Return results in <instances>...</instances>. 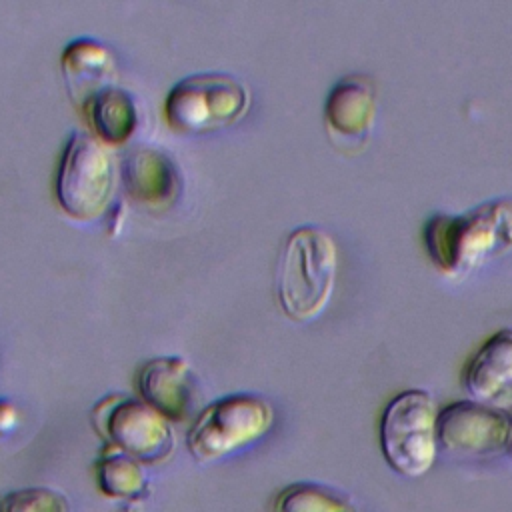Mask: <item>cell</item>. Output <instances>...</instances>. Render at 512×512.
<instances>
[{
  "instance_id": "obj_1",
  "label": "cell",
  "mask_w": 512,
  "mask_h": 512,
  "mask_svg": "<svg viewBox=\"0 0 512 512\" xmlns=\"http://www.w3.org/2000/svg\"><path fill=\"white\" fill-rule=\"evenodd\" d=\"M430 262L464 278L512 252V198L482 202L462 214H436L422 230Z\"/></svg>"
},
{
  "instance_id": "obj_2",
  "label": "cell",
  "mask_w": 512,
  "mask_h": 512,
  "mask_svg": "<svg viewBox=\"0 0 512 512\" xmlns=\"http://www.w3.org/2000/svg\"><path fill=\"white\" fill-rule=\"evenodd\" d=\"M338 248L320 226L304 224L284 238L274 272V292L282 312L308 322L320 316L334 292Z\"/></svg>"
},
{
  "instance_id": "obj_3",
  "label": "cell",
  "mask_w": 512,
  "mask_h": 512,
  "mask_svg": "<svg viewBox=\"0 0 512 512\" xmlns=\"http://www.w3.org/2000/svg\"><path fill=\"white\" fill-rule=\"evenodd\" d=\"M438 406L430 392L396 394L380 418V448L388 466L406 476H424L438 456Z\"/></svg>"
},
{
  "instance_id": "obj_4",
  "label": "cell",
  "mask_w": 512,
  "mask_h": 512,
  "mask_svg": "<svg viewBox=\"0 0 512 512\" xmlns=\"http://www.w3.org/2000/svg\"><path fill=\"white\" fill-rule=\"evenodd\" d=\"M248 108V86L224 72L190 74L178 80L164 100L166 122L182 134H206L228 128Z\"/></svg>"
},
{
  "instance_id": "obj_5",
  "label": "cell",
  "mask_w": 512,
  "mask_h": 512,
  "mask_svg": "<svg viewBox=\"0 0 512 512\" xmlns=\"http://www.w3.org/2000/svg\"><path fill=\"white\" fill-rule=\"evenodd\" d=\"M272 404L256 394H230L204 406L186 434L188 452L198 462L220 460L268 434Z\"/></svg>"
},
{
  "instance_id": "obj_6",
  "label": "cell",
  "mask_w": 512,
  "mask_h": 512,
  "mask_svg": "<svg viewBox=\"0 0 512 512\" xmlns=\"http://www.w3.org/2000/svg\"><path fill=\"white\" fill-rule=\"evenodd\" d=\"M114 188L116 166L108 148L90 134H70L56 170V200L64 214L80 222L100 218Z\"/></svg>"
},
{
  "instance_id": "obj_7",
  "label": "cell",
  "mask_w": 512,
  "mask_h": 512,
  "mask_svg": "<svg viewBox=\"0 0 512 512\" xmlns=\"http://www.w3.org/2000/svg\"><path fill=\"white\" fill-rule=\"evenodd\" d=\"M90 420L104 444H110L140 464H164L176 448L170 422L140 398L110 394L98 400Z\"/></svg>"
},
{
  "instance_id": "obj_8",
  "label": "cell",
  "mask_w": 512,
  "mask_h": 512,
  "mask_svg": "<svg viewBox=\"0 0 512 512\" xmlns=\"http://www.w3.org/2000/svg\"><path fill=\"white\" fill-rule=\"evenodd\" d=\"M512 420L476 400H454L438 412V446L462 458H494L510 450Z\"/></svg>"
},
{
  "instance_id": "obj_9",
  "label": "cell",
  "mask_w": 512,
  "mask_h": 512,
  "mask_svg": "<svg viewBox=\"0 0 512 512\" xmlns=\"http://www.w3.org/2000/svg\"><path fill=\"white\" fill-rule=\"evenodd\" d=\"M462 382L472 400L490 408H512V328L490 334L464 366Z\"/></svg>"
},
{
  "instance_id": "obj_10",
  "label": "cell",
  "mask_w": 512,
  "mask_h": 512,
  "mask_svg": "<svg viewBox=\"0 0 512 512\" xmlns=\"http://www.w3.org/2000/svg\"><path fill=\"white\" fill-rule=\"evenodd\" d=\"M136 388L140 400L168 422L186 420L194 408V374L190 364L180 356H156L146 360L138 368Z\"/></svg>"
},
{
  "instance_id": "obj_11",
  "label": "cell",
  "mask_w": 512,
  "mask_h": 512,
  "mask_svg": "<svg viewBox=\"0 0 512 512\" xmlns=\"http://www.w3.org/2000/svg\"><path fill=\"white\" fill-rule=\"evenodd\" d=\"M376 120V88L368 76L340 78L326 96L324 122L338 144H364Z\"/></svg>"
},
{
  "instance_id": "obj_12",
  "label": "cell",
  "mask_w": 512,
  "mask_h": 512,
  "mask_svg": "<svg viewBox=\"0 0 512 512\" xmlns=\"http://www.w3.org/2000/svg\"><path fill=\"white\" fill-rule=\"evenodd\" d=\"M122 186L136 204L150 210H164L178 198L182 182L168 154L150 146H136L124 156Z\"/></svg>"
},
{
  "instance_id": "obj_13",
  "label": "cell",
  "mask_w": 512,
  "mask_h": 512,
  "mask_svg": "<svg viewBox=\"0 0 512 512\" xmlns=\"http://www.w3.org/2000/svg\"><path fill=\"white\" fill-rule=\"evenodd\" d=\"M60 68L70 96L78 106H84L94 94L112 86L116 58L106 44L94 38H76L64 46Z\"/></svg>"
},
{
  "instance_id": "obj_14",
  "label": "cell",
  "mask_w": 512,
  "mask_h": 512,
  "mask_svg": "<svg viewBox=\"0 0 512 512\" xmlns=\"http://www.w3.org/2000/svg\"><path fill=\"white\" fill-rule=\"evenodd\" d=\"M82 110L86 120L102 144H124L136 130L138 110L136 102L120 86H108L94 94Z\"/></svg>"
},
{
  "instance_id": "obj_15",
  "label": "cell",
  "mask_w": 512,
  "mask_h": 512,
  "mask_svg": "<svg viewBox=\"0 0 512 512\" xmlns=\"http://www.w3.org/2000/svg\"><path fill=\"white\" fill-rule=\"evenodd\" d=\"M94 482L100 494L110 500L134 502L148 494V478L144 466L122 450L104 444L94 462Z\"/></svg>"
},
{
  "instance_id": "obj_16",
  "label": "cell",
  "mask_w": 512,
  "mask_h": 512,
  "mask_svg": "<svg viewBox=\"0 0 512 512\" xmlns=\"http://www.w3.org/2000/svg\"><path fill=\"white\" fill-rule=\"evenodd\" d=\"M270 512H358L344 494L316 482H294L276 492Z\"/></svg>"
},
{
  "instance_id": "obj_17",
  "label": "cell",
  "mask_w": 512,
  "mask_h": 512,
  "mask_svg": "<svg viewBox=\"0 0 512 512\" xmlns=\"http://www.w3.org/2000/svg\"><path fill=\"white\" fill-rule=\"evenodd\" d=\"M0 512H72L68 498L46 486H28L0 494Z\"/></svg>"
},
{
  "instance_id": "obj_18",
  "label": "cell",
  "mask_w": 512,
  "mask_h": 512,
  "mask_svg": "<svg viewBox=\"0 0 512 512\" xmlns=\"http://www.w3.org/2000/svg\"><path fill=\"white\" fill-rule=\"evenodd\" d=\"M18 420H20V412L16 404L8 398H0V438L14 432V428L18 426Z\"/></svg>"
},
{
  "instance_id": "obj_19",
  "label": "cell",
  "mask_w": 512,
  "mask_h": 512,
  "mask_svg": "<svg viewBox=\"0 0 512 512\" xmlns=\"http://www.w3.org/2000/svg\"><path fill=\"white\" fill-rule=\"evenodd\" d=\"M510 452H512V442H510Z\"/></svg>"
}]
</instances>
